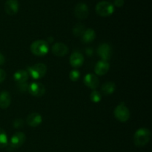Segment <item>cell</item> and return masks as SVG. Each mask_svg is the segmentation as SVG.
<instances>
[{
    "instance_id": "3957f363",
    "label": "cell",
    "mask_w": 152,
    "mask_h": 152,
    "mask_svg": "<svg viewBox=\"0 0 152 152\" xmlns=\"http://www.w3.org/2000/svg\"><path fill=\"white\" fill-rule=\"evenodd\" d=\"M28 75L34 80H39L45 77L47 72V66L43 63H37L28 68Z\"/></svg>"
},
{
    "instance_id": "52a82bcc",
    "label": "cell",
    "mask_w": 152,
    "mask_h": 152,
    "mask_svg": "<svg viewBox=\"0 0 152 152\" xmlns=\"http://www.w3.org/2000/svg\"><path fill=\"white\" fill-rule=\"evenodd\" d=\"M28 91L32 96L39 97V96H43L45 93V87L42 83L34 82L28 85Z\"/></svg>"
},
{
    "instance_id": "7c38bea8",
    "label": "cell",
    "mask_w": 152,
    "mask_h": 152,
    "mask_svg": "<svg viewBox=\"0 0 152 152\" xmlns=\"http://www.w3.org/2000/svg\"><path fill=\"white\" fill-rule=\"evenodd\" d=\"M19 2L17 0H7L4 4V10L8 15L13 16L19 10Z\"/></svg>"
},
{
    "instance_id": "6da1fadb",
    "label": "cell",
    "mask_w": 152,
    "mask_h": 152,
    "mask_svg": "<svg viewBox=\"0 0 152 152\" xmlns=\"http://www.w3.org/2000/svg\"><path fill=\"white\" fill-rule=\"evenodd\" d=\"M151 139V132L148 129H139L134 135V142L138 147L145 146L148 143Z\"/></svg>"
},
{
    "instance_id": "9a60e30c",
    "label": "cell",
    "mask_w": 152,
    "mask_h": 152,
    "mask_svg": "<svg viewBox=\"0 0 152 152\" xmlns=\"http://www.w3.org/2000/svg\"><path fill=\"white\" fill-rule=\"evenodd\" d=\"M109 68L110 65L108 62L101 60L99 61V62L96 64V65H95L94 72L99 76L105 75V74H106L108 72Z\"/></svg>"
},
{
    "instance_id": "30bf717a",
    "label": "cell",
    "mask_w": 152,
    "mask_h": 152,
    "mask_svg": "<svg viewBox=\"0 0 152 152\" xmlns=\"http://www.w3.org/2000/svg\"><path fill=\"white\" fill-rule=\"evenodd\" d=\"M83 82L87 87L92 89V90H96L99 85V78L95 74H86L85 76Z\"/></svg>"
},
{
    "instance_id": "83f0119b",
    "label": "cell",
    "mask_w": 152,
    "mask_h": 152,
    "mask_svg": "<svg viewBox=\"0 0 152 152\" xmlns=\"http://www.w3.org/2000/svg\"><path fill=\"white\" fill-rule=\"evenodd\" d=\"M4 62H5L4 56H3V54H1V53H0V66H1V65H2L4 63Z\"/></svg>"
},
{
    "instance_id": "484cf974",
    "label": "cell",
    "mask_w": 152,
    "mask_h": 152,
    "mask_svg": "<svg viewBox=\"0 0 152 152\" xmlns=\"http://www.w3.org/2000/svg\"><path fill=\"white\" fill-rule=\"evenodd\" d=\"M6 75H7V74H6L5 71L3 69H1V68H0V83H2V82L5 80Z\"/></svg>"
},
{
    "instance_id": "7402d4cb",
    "label": "cell",
    "mask_w": 152,
    "mask_h": 152,
    "mask_svg": "<svg viewBox=\"0 0 152 152\" xmlns=\"http://www.w3.org/2000/svg\"><path fill=\"white\" fill-rule=\"evenodd\" d=\"M90 99L93 102L97 103V102H100L101 101V99H102V95H101V94L99 93V91L94 90L91 93Z\"/></svg>"
},
{
    "instance_id": "7a4b0ae2",
    "label": "cell",
    "mask_w": 152,
    "mask_h": 152,
    "mask_svg": "<svg viewBox=\"0 0 152 152\" xmlns=\"http://www.w3.org/2000/svg\"><path fill=\"white\" fill-rule=\"evenodd\" d=\"M31 51L33 54L38 56H43L49 51V45L48 42L45 40H36L31 44Z\"/></svg>"
},
{
    "instance_id": "5b68a950",
    "label": "cell",
    "mask_w": 152,
    "mask_h": 152,
    "mask_svg": "<svg viewBox=\"0 0 152 152\" xmlns=\"http://www.w3.org/2000/svg\"><path fill=\"white\" fill-rule=\"evenodd\" d=\"M96 12L98 15L103 17L111 16L114 11V7L111 2L107 1H102L97 3L96 5Z\"/></svg>"
},
{
    "instance_id": "ffe728a7",
    "label": "cell",
    "mask_w": 152,
    "mask_h": 152,
    "mask_svg": "<svg viewBox=\"0 0 152 152\" xmlns=\"http://www.w3.org/2000/svg\"><path fill=\"white\" fill-rule=\"evenodd\" d=\"M8 143V138L4 129L0 128V148H5Z\"/></svg>"
},
{
    "instance_id": "4316f807",
    "label": "cell",
    "mask_w": 152,
    "mask_h": 152,
    "mask_svg": "<svg viewBox=\"0 0 152 152\" xmlns=\"http://www.w3.org/2000/svg\"><path fill=\"white\" fill-rule=\"evenodd\" d=\"M124 4V0H114V5L118 7H121Z\"/></svg>"
},
{
    "instance_id": "9c48e42d",
    "label": "cell",
    "mask_w": 152,
    "mask_h": 152,
    "mask_svg": "<svg viewBox=\"0 0 152 152\" xmlns=\"http://www.w3.org/2000/svg\"><path fill=\"white\" fill-rule=\"evenodd\" d=\"M89 10L86 4L80 2L74 7V15L80 19H85L88 16Z\"/></svg>"
},
{
    "instance_id": "cb8c5ba5",
    "label": "cell",
    "mask_w": 152,
    "mask_h": 152,
    "mask_svg": "<svg viewBox=\"0 0 152 152\" xmlns=\"http://www.w3.org/2000/svg\"><path fill=\"white\" fill-rule=\"evenodd\" d=\"M13 127L16 128V129H20V128L23 127L24 126V121L22 119H16L13 121Z\"/></svg>"
},
{
    "instance_id": "ac0fdd59",
    "label": "cell",
    "mask_w": 152,
    "mask_h": 152,
    "mask_svg": "<svg viewBox=\"0 0 152 152\" xmlns=\"http://www.w3.org/2000/svg\"><path fill=\"white\" fill-rule=\"evenodd\" d=\"M96 38V33L91 28H88L86 30L84 34L82 36V40L84 43H91L94 41Z\"/></svg>"
},
{
    "instance_id": "d4e9b609",
    "label": "cell",
    "mask_w": 152,
    "mask_h": 152,
    "mask_svg": "<svg viewBox=\"0 0 152 152\" xmlns=\"http://www.w3.org/2000/svg\"><path fill=\"white\" fill-rule=\"evenodd\" d=\"M18 89H19L21 92L27 91L28 90V85L27 84V83L18 84Z\"/></svg>"
},
{
    "instance_id": "603a6c76",
    "label": "cell",
    "mask_w": 152,
    "mask_h": 152,
    "mask_svg": "<svg viewBox=\"0 0 152 152\" xmlns=\"http://www.w3.org/2000/svg\"><path fill=\"white\" fill-rule=\"evenodd\" d=\"M80 77V72L77 69L71 70L69 73V78L71 81L77 82Z\"/></svg>"
},
{
    "instance_id": "44dd1931",
    "label": "cell",
    "mask_w": 152,
    "mask_h": 152,
    "mask_svg": "<svg viewBox=\"0 0 152 152\" xmlns=\"http://www.w3.org/2000/svg\"><path fill=\"white\" fill-rule=\"evenodd\" d=\"M85 29L86 28H85L84 25H83L82 23H78L73 28V34L76 37H82L83 34H84L85 31H86Z\"/></svg>"
},
{
    "instance_id": "2e32d148",
    "label": "cell",
    "mask_w": 152,
    "mask_h": 152,
    "mask_svg": "<svg viewBox=\"0 0 152 152\" xmlns=\"http://www.w3.org/2000/svg\"><path fill=\"white\" fill-rule=\"evenodd\" d=\"M11 102V96L9 92L2 91L0 94V108L2 109L7 108Z\"/></svg>"
},
{
    "instance_id": "d6986e66",
    "label": "cell",
    "mask_w": 152,
    "mask_h": 152,
    "mask_svg": "<svg viewBox=\"0 0 152 152\" xmlns=\"http://www.w3.org/2000/svg\"><path fill=\"white\" fill-rule=\"evenodd\" d=\"M115 89L116 85L114 82H107L105 84L102 85L101 91H102V93L104 95L108 96V95L112 94L114 91H115Z\"/></svg>"
},
{
    "instance_id": "8992f818",
    "label": "cell",
    "mask_w": 152,
    "mask_h": 152,
    "mask_svg": "<svg viewBox=\"0 0 152 152\" xmlns=\"http://www.w3.org/2000/svg\"><path fill=\"white\" fill-rule=\"evenodd\" d=\"M114 114L115 118L122 123L128 121L130 117V111H129V108L124 105V103H121L116 107L114 111Z\"/></svg>"
},
{
    "instance_id": "ba28073f",
    "label": "cell",
    "mask_w": 152,
    "mask_h": 152,
    "mask_svg": "<svg viewBox=\"0 0 152 152\" xmlns=\"http://www.w3.org/2000/svg\"><path fill=\"white\" fill-rule=\"evenodd\" d=\"M98 55L101 57L103 61L108 62L112 55V49L111 47L107 43H102L98 48Z\"/></svg>"
},
{
    "instance_id": "4fadbf2b",
    "label": "cell",
    "mask_w": 152,
    "mask_h": 152,
    "mask_svg": "<svg viewBox=\"0 0 152 152\" xmlns=\"http://www.w3.org/2000/svg\"><path fill=\"white\" fill-rule=\"evenodd\" d=\"M52 53L57 56H64L68 53V48L66 45L61 42H57L51 48Z\"/></svg>"
},
{
    "instance_id": "8fae6325",
    "label": "cell",
    "mask_w": 152,
    "mask_h": 152,
    "mask_svg": "<svg viewBox=\"0 0 152 152\" xmlns=\"http://www.w3.org/2000/svg\"><path fill=\"white\" fill-rule=\"evenodd\" d=\"M84 63V56L80 52L75 51L71 53L70 56V64L72 67L77 68H80Z\"/></svg>"
},
{
    "instance_id": "e0dca14e",
    "label": "cell",
    "mask_w": 152,
    "mask_h": 152,
    "mask_svg": "<svg viewBox=\"0 0 152 152\" xmlns=\"http://www.w3.org/2000/svg\"><path fill=\"white\" fill-rule=\"evenodd\" d=\"M28 77L29 75L25 70H18L13 74V79L18 84L26 83L28 80Z\"/></svg>"
},
{
    "instance_id": "277c9868",
    "label": "cell",
    "mask_w": 152,
    "mask_h": 152,
    "mask_svg": "<svg viewBox=\"0 0 152 152\" xmlns=\"http://www.w3.org/2000/svg\"><path fill=\"white\" fill-rule=\"evenodd\" d=\"M26 140V137L25 134L22 132H16L10 138V141H8V143L7 145V151H11L13 150L19 148L25 143Z\"/></svg>"
},
{
    "instance_id": "5bb4252c",
    "label": "cell",
    "mask_w": 152,
    "mask_h": 152,
    "mask_svg": "<svg viewBox=\"0 0 152 152\" xmlns=\"http://www.w3.org/2000/svg\"><path fill=\"white\" fill-rule=\"evenodd\" d=\"M42 123V117L39 114L33 112L27 117V124L31 127H37Z\"/></svg>"
}]
</instances>
